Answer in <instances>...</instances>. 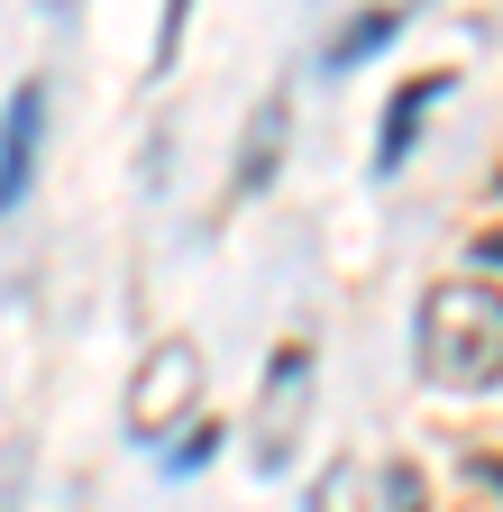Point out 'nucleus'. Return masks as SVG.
Wrapping results in <instances>:
<instances>
[{"instance_id": "1", "label": "nucleus", "mask_w": 503, "mask_h": 512, "mask_svg": "<svg viewBox=\"0 0 503 512\" xmlns=\"http://www.w3.org/2000/svg\"><path fill=\"white\" fill-rule=\"evenodd\" d=\"M503 366V311H494V284H449L421 302V375L430 384H467L485 394Z\"/></svg>"}, {"instance_id": "2", "label": "nucleus", "mask_w": 503, "mask_h": 512, "mask_svg": "<svg viewBox=\"0 0 503 512\" xmlns=\"http://www.w3.org/2000/svg\"><path fill=\"white\" fill-rule=\"evenodd\" d=\"M193 394H202V357L183 348V339H174V348H156V357H147V375H138V394H129V430H138V439H165V430H174V412L193 403Z\"/></svg>"}, {"instance_id": "3", "label": "nucleus", "mask_w": 503, "mask_h": 512, "mask_svg": "<svg viewBox=\"0 0 503 512\" xmlns=\"http://www.w3.org/2000/svg\"><path fill=\"white\" fill-rule=\"evenodd\" d=\"M37 128H46V92L28 83L10 101V119H0V211H19V192H28V165H37Z\"/></svg>"}, {"instance_id": "4", "label": "nucleus", "mask_w": 503, "mask_h": 512, "mask_svg": "<svg viewBox=\"0 0 503 512\" xmlns=\"http://www.w3.org/2000/svg\"><path fill=\"white\" fill-rule=\"evenodd\" d=\"M302 384H311V366H302V348H284L275 357V384H266V421H257V467H284L293 421H302Z\"/></svg>"}, {"instance_id": "5", "label": "nucleus", "mask_w": 503, "mask_h": 512, "mask_svg": "<svg viewBox=\"0 0 503 512\" xmlns=\"http://www.w3.org/2000/svg\"><path fill=\"white\" fill-rule=\"evenodd\" d=\"M284 119H293V110H284V92H275V101L257 110V138H247V156H238V192H257V183L275 174V156H284Z\"/></svg>"}, {"instance_id": "6", "label": "nucleus", "mask_w": 503, "mask_h": 512, "mask_svg": "<svg viewBox=\"0 0 503 512\" xmlns=\"http://www.w3.org/2000/svg\"><path fill=\"white\" fill-rule=\"evenodd\" d=\"M439 92H449V74H430V83H412V101H403V110L385 119V174L403 165V147H412V128H421V110H430Z\"/></svg>"}, {"instance_id": "7", "label": "nucleus", "mask_w": 503, "mask_h": 512, "mask_svg": "<svg viewBox=\"0 0 503 512\" xmlns=\"http://www.w3.org/2000/svg\"><path fill=\"white\" fill-rule=\"evenodd\" d=\"M394 28H403V10H375V19H366V28H348V37H339V46H330V64H357V55H366V46H385V37H394Z\"/></svg>"}]
</instances>
